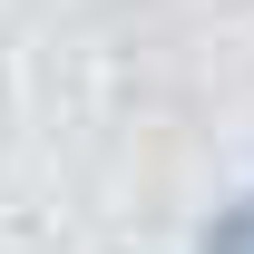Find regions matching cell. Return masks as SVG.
<instances>
[{
    "instance_id": "6da1fadb",
    "label": "cell",
    "mask_w": 254,
    "mask_h": 254,
    "mask_svg": "<svg viewBox=\"0 0 254 254\" xmlns=\"http://www.w3.org/2000/svg\"><path fill=\"white\" fill-rule=\"evenodd\" d=\"M205 254H254V205H235V215L215 225V245H205Z\"/></svg>"
}]
</instances>
